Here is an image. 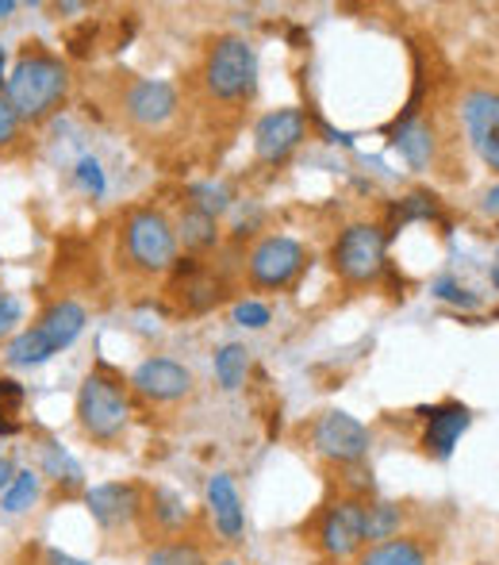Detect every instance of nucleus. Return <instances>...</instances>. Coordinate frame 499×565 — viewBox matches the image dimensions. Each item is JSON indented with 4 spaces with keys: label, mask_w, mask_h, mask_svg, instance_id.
Wrapping results in <instances>:
<instances>
[{
    "label": "nucleus",
    "mask_w": 499,
    "mask_h": 565,
    "mask_svg": "<svg viewBox=\"0 0 499 565\" xmlns=\"http://www.w3.org/2000/svg\"><path fill=\"white\" fill-rule=\"evenodd\" d=\"M46 565H89V562L69 558V554H62V551H46Z\"/></svg>",
    "instance_id": "obj_37"
},
{
    "label": "nucleus",
    "mask_w": 499,
    "mask_h": 565,
    "mask_svg": "<svg viewBox=\"0 0 499 565\" xmlns=\"http://www.w3.org/2000/svg\"><path fill=\"white\" fill-rule=\"evenodd\" d=\"M247 373H250V350L247 347H239V342H227V347H219V354H216V377H219V385H224L227 393L242 388Z\"/></svg>",
    "instance_id": "obj_24"
},
{
    "label": "nucleus",
    "mask_w": 499,
    "mask_h": 565,
    "mask_svg": "<svg viewBox=\"0 0 499 565\" xmlns=\"http://www.w3.org/2000/svg\"><path fill=\"white\" fill-rule=\"evenodd\" d=\"M77 185L85 189L89 196H105V170H100V162L97 158H89L85 154L82 162H77Z\"/></svg>",
    "instance_id": "obj_31"
},
{
    "label": "nucleus",
    "mask_w": 499,
    "mask_h": 565,
    "mask_svg": "<svg viewBox=\"0 0 499 565\" xmlns=\"http://www.w3.org/2000/svg\"><path fill=\"white\" fill-rule=\"evenodd\" d=\"M39 497H43V477H39L35 469H15L12 484H8L4 497H0V508H4L8 515H20V512H28L31 504H39Z\"/></svg>",
    "instance_id": "obj_22"
},
{
    "label": "nucleus",
    "mask_w": 499,
    "mask_h": 565,
    "mask_svg": "<svg viewBox=\"0 0 499 565\" xmlns=\"http://www.w3.org/2000/svg\"><path fill=\"white\" fill-rule=\"evenodd\" d=\"M392 142H395V150H400V154L408 158L411 166H415V170H423V166L431 162V154H434L431 124H423V119H411V124L395 127Z\"/></svg>",
    "instance_id": "obj_18"
},
{
    "label": "nucleus",
    "mask_w": 499,
    "mask_h": 565,
    "mask_svg": "<svg viewBox=\"0 0 499 565\" xmlns=\"http://www.w3.org/2000/svg\"><path fill=\"white\" fill-rule=\"evenodd\" d=\"M46 358H54V350L46 347V339L35 328L20 331V335L8 342V362L12 365H43Z\"/></svg>",
    "instance_id": "obj_27"
},
{
    "label": "nucleus",
    "mask_w": 499,
    "mask_h": 565,
    "mask_svg": "<svg viewBox=\"0 0 499 565\" xmlns=\"http://www.w3.org/2000/svg\"><path fill=\"white\" fill-rule=\"evenodd\" d=\"M177 277L185 285H181V297H185V312H208V308L219 305V297H224V285H219V277L204 274L200 262L196 258H185V266H177Z\"/></svg>",
    "instance_id": "obj_17"
},
{
    "label": "nucleus",
    "mask_w": 499,
    "mask_h": 565,
    "mask_svg": "<svg viewBox=\"0 0 499 565\" xmlns=\"http://www.w3.org/2000/svg\"><path fill=\"white\" fill-rule=\"evenodd\" d=\"M147 565H208V558H204V551L196 543H185V539H177V543L158 546V551L147 558Z\"/></svg>",
    "instance_id": "obj_29"
},
{
    "label": "nucleus",
    "mask_w": 499,
    "mask_h": 565,
    "mask_svg": "<svg viewBox=\"0 0 499 565\" xmlns=\"http://www.w3.org/2000/svg\"><path fill=\"white\" fill-rule=\"evenodd\" d=\"M369 427L358 424L350 412H323L312 427V447L319 458L335 461V466H358L369 454Z\"/></svg>",
    "instance_id": "obj_7"
},
{
    "label": "nucleus",
    "mask_w": 499,
    "mask_h": 565,
    "mask_svg": "<svg viewBox=\"0 0 499 565\" xmlns=\"http://www.w3.org/2000/svg\"><path fill=\"white\" fill-rule=\"evenodd\" d=\"M77 424L100 447L120 443L127 424H131V401H127L123 381L108 370H93L77 393Z\"/></svg>",
    "instance_id": "obj_2"
},
{
    "label": "nucleus",
    "mask_w": 499,
    "mask_h": 565,
    "mask_svg": "<svg viewBox=\"0 0 499 565\" xmlns=\"http://www.w3.org/2000/svg\"><path fill=\"white\" fill-rule=\"evenodd\" d=\"M131 388L154 404H173L193 393V373L181 362H170V358H147V362L131 373Z\"/></svg>",
    "instance_id": "obj_11"
},
{
    "label": "nucleus",
    "mask_w": 499,
    "mask_h": 565,
    "mask_svg": "<svg viewBox=\"0 0 499 565\" xmlns=\"http://www.w3.org/2000/svg\"><path fill=\"white\" fill-rule=\"evenodd\" d=\"M123 113L139 127H162L165 119L177 113V93H173L170 82H154V77L134 82L123 93Z\"/></svg>",
    "instance_id": "obj_13"
},
{
    "label": "nucleus",
    "mask_w": 499,
    "mask_h": 565,
    "mask_svg": "<svg viewBox=\"0 0 499 565\" xmlns=\"http://www.w3.org/2000/svg\"><path fill=\"white\" fill-rule=\"evenodd\" d=\"M304 135H307V119L300 108H276V113L261 116V124L253 127V150H258L261 162L276 166L304 142Z\"/></svg>",
    "instance_id": "obj_10"
},
{
    "label": "nucleus",
    "mask_w": 499,
    "mask_h": 565,
    "mask_svg": "<svg viewBox=\"0 0 499 565\" xmlns=\"http://www.w3.org/2000/svg\"><path fill=\"white\" fill-rule=\"evenodd\" d=\"M434 297H438V300H449V305H457V308H477V305H480L477 292L462 289V285L454 281V277H442V281H434Z\"/></svg>",
    "instance_id": "obj_32"
},
{
    "label": "nucleus",
    "mask_w": 499,
    "mask_h": 565,
    "mask_svg": "<svg viewBox=\"0 0 499 565\" xmlns=\"http://www.w3.org/2000/svg\"><path fill=\"white\" fill-rule=\"evenodd\" d=\"M358 565H426V551L415 539H388V543L369 546L358 558Z\"/></svg>",
    "instance_id": "obj_19"
},
{
    "label": "nucleus",
    "mask_w": 499,
    "mask_h": 565,
    "mask_svg": "<svg viewBox=\"0 0 499 565\" xmlns=\"http://www.w3.org/2000/svg\"><path fill=\"white\" fill-rule=\"evenodd\" d=\"M150 515H154L165 531H177L181 523H185V504H181L177 492L154 489V492H150Z\"/></svg>",
    "instance_id": "obj_28"
},
{
    "label": "nucleus",
    "mask_w": 499,
    "mask_h": 565,
    "mask_svg": "<svg viewBox=\"0 0 499 565\" xmlns=\"http://www.w3.org/2000/svg\"><path fill=\"white\" fill-rule=\"evenodd\" d=\"M304 262L307 254L296 238L269 235L250 250V281L258 289H289L300 277V269H304Z\"/></svg>",
    "instance_id": "obj_8"
},
{
    "label": "nucleus",
    "mask_w": 499,
    "mask_h": 565,
    "mask_svg": "<svg viewBox=\"0 0 499 565\" xmlns=\"http://www.w3.org/2000/svg\"><path fill=\"white\" fill-rule=\"evenodd\" d=\"M177 238L188 250H208V246L219 243V220L200 209H185V216L177 224Z\"/></svg>",
    "instance_id": "obj_21"
},
{
    "label": "nucleus",
    "mask_w": 499,
    "mask_h": 565,
    "mask_svg": "<svg viewBox=\"0 0 499 565\" xmlns=\"http://www.w3.org/2000/svg\"><path fill=\"white\" fill-rule=\"evenodd\" d=\"M20 135V116L12 113V105H8L4 97H0V147H8V142Z\"/></svg>",
    "instance_id": "obj_34"
},
{
    "label": "nucleus",
    "mask_w": 499,
    "mask_h": 565,
    "mask_svg": "<svg viewBox=\"0 0 499 565\" xmlns=\"http://www.w3.org/2000/svg\"><path fill=\"white\" fill-rule=\"evenodd\" d=\"M330 269L350 285H369L388 269V235L377 224H350L330 246Z\"/></svg>",
    "instance_id": "obj_5"
},
{
    "label": "nucleus",
    "mask_w": 499,
    "mask_h": 565,
    "mask_svg": "<svg viewBox=\"0 0 499 565\" xmlns=\"http://www.w3.org/2000/svg\"><path fill=\"white\" fill-rule=\"evenodd\" d=\"M69 93V70L51 51H23L4 82V100L23 119H46Z\"/></svg>",
    "instance_id": "obj_1"
},
{
    "label": "nucleus",
    "mask_w": 499,
    "mask_h": 565,
    "mask_svg": "<svg viewBox=\"0 0 499 565\" xmlns=\"http://www.w3.org/2000/svg\"><path fill=\"white\" fill-rule=\"evenodd\" d=\"M235 323H239V328H250V331L265 328V323H269V308L258 305V300H242V305H235Z\"/></svg>",
    "instance_id": "obj_33"
},
{
    "label": "nucleus",
    "mask_w": 499,
    "mask_h": 565,
    "mask_svg": "<svg viewBox=\"0 0 499 565\" xmlns=\"http://www.w3.org/2000/svg\"><path fill=\"white\" fill-rule=\"evenodd\" d=\"M485 212H488V216H499V185H496V189H488V196H485Z\"/></svg>",
    "instance_id": "obj_38"
},
{
    "label": "nucleus",
    "mask_w": 499,
    "mask_h": 565,
    "mask_svg": "<svg viewBox=\"0 0 499 565\" xmlns=\"http://www.w3.org/2000/svg\"><path fill=\"white\" fill-rule=\"evenodd\" d=\"M315 543L330 558H354V554H361V546H366V500L343 497L323 508L319 527H315Z\"/></svg>",
    "instance_id": "obj_6"
},
{
    "label": "nucleus",
    "mask_w": 499,
    "mask_h": 565,
    "mask_svg": "<svg viewBox=\"0 0 499 565\" xmlns=\"http://www.w3.org/2000/svg\"><path fill=\"white\" fill-rule=\"evenodd\" d=\"M208 508L219 535L231 539V543L242 539V531H247V508H242V497L235 489L231 473H216L208 481Z\"/></svg>",
    "instance_id": "obj_15"
},
{
    "label": "nucleus",
    "mask_w": 499,
    "mask_h": 565,
    "mask_svg": "<svg viewBox=\"0 0 499 565\" xmlns=\"http://www.w3.org/2000/svg\"><path fill=\"white\" fill-rule=\"evenodd\" d=\"M15 320H20V305H15L12 297H0V335H4Z\"/></svg>",
    "instance_id": "obj_35"
},
{
    "label": "nucleus",
    "mask_w": 499,
    "mask_h": 565,
    "mask_svg": "<svg viewBox=\"0 0 499 565\" xmlns=\"http://www.w3.org/2000/svg\"><path fill=\"white\" fill-rule=\"evenodd\" d=\"M423 416H426L423 450L431 454V458L446 461L449 454H454L457 439L469 431V424H473L469 408L457 404V401H446V404H438V408H423Z\"/></svg>",
    "instance_id": "obj_14"
},
{
    "label": "nucleus",
    "mask_w": 499,
    "mask_h": 565,
    "mask_svg": "<svg viewBox=\"0 0 499 565\" xmlns=\"http://www.w3.org/2000/svg\"><path fill=\"white\" fill-rule=\"evenodd\" d=\"M216 565H242V562H235V558H224V562H216Z\"/></svg>",
    "instance_id": "obj_41"
},
{
    "label": "nucleus",
    "mask_w": 499,
    "mask_h": 565,
    "mask_svg": "<svg viewBox=\"0 0 499 565\" xmlns=\"http://www.w3.org/2000/svg\"><path fill=\"white\" fill-rule=\"evenodd\" d=\"M496 285H499V262H496Z\"/></svg>",
    "instance_id": "obj_42"
},
{
    "label": "nucleus",
    "mask_w": 499,
    "mask_h": 565,
    "mask_svg": "<svg viewBox=\"0 0 499 565\" xmlns=\"http://www.w3.org/2000/svg\"><path fill=\"white\" fill-rule=\"evenodd\" d=\"M23 404H28V388L12 377H0V435L23 431Z\"/></svg>",
    "instance_id": "obj_25"
},
{
    "label": "nucleus",
    "mask_w": 499,
    "mask_h": 565,
    "mask_svg": "<svg viewBox=\"0 0 499 565\" xmlns=\"http://www.w3.org/2000/svg\"><path fill=\"white\" fill-rule=\"evenodd\" d=\"M462 116L477 154L499 173V93H485V89L469 93L462 105Z\"/></svg>",
    "instance_id": "obj_12"
},
{
    "label": "nucleus",
    "mask_w": 499,
    "mask_h": 565,
    "mask_svg": "<svg viewBox=\"0 0 499 565\" xmlns=\"http://www.w3.org/2000/svg\"><path fill=\"white\" fill-rule=\"evenodd\" d=\"M12 477H15L12 458H0V497H4V489H8V484H12Z\"/></svg>",
    "instance_id": "obj_36"
},
{
    "label": "nucleus",
    "mask_w": 499,
    "mask_h": 565,
    "mask_svg": "<svg viewBox=\"0 0 499 565\" xmlns=\"http://www.w3.org/2000/svg\"><path fill=\"white\" fill-rule=\"evenodd\" d=\"M85 308L77 305V300H54L51 308H46L43 316H39V323H35V331L46 339V347L58 354V350H66L69 342H74L77 335L85 331Z\"/></svg>",
    "instance_id": "obj_16"
},
{
    "label": "nucleus",
    "mask_w": 499,
    "mask_h": 565,
    "mask_svg": "<svg viewBox=\"0 0 499 565\" xmlns=\"http://www.w3.org/2000/svg\"><path fill=\"white\" fill-rule=\"evenodd\" d=\"M123 254L139 274H165L177 262V227L154 209H139L123 224Z\"/></svg>",
    "instance_id": "obj_4"
},
{
    "label": "nucleus",
    "mask_w": 499,
    "mask_h": 565,
    "mask_svg": "<svg viewBox=\"0 0 499 565\" xmlns=\"http://www.w3.org/2000/svg\"><path fill=\"white\" fill-rule=\"evenodd\" d=\"M4 82H8V74H4V46H0V89H4Z\"/></svg>",
    "instance_id": "obj_40"
},
{
    "label": "nucleus",
    "mask_w": 499,
    "mask_h": 565,
    "mask_svg": "<svg viewBox=\"0 0 499 565\" xmlns=\"http://www.w3.org/2000/svg\"><path fill=\"white\" fill-rule=\"evenodd\" d=\"M400 508L395 504H366V543H388L400 535Z\"/></svg>",
    "instance_id": "obj_26"
},
{
    "label": "nucleus",
    "mask_w": 499,
    "mask_h": 565,
    "mask_svg": "<svg viewBox=\"0 0 499 565\" xmlns=\"http://www.w3.org/2000/svg\"><path fill=\"white\" fill-rule=\"evenodd\" d=\"M39 477H51L58 489H82L85 484V469L58 443H43V469H39Z\"/></svg>",
    "instance_id": "obj_20"
},
{
    "label": "nucleus",
    "mask_w": 499,
    "mask_h": 565,
    "mask_svg": "<svg viewBox=\"0 0 499 565\" xmlns=\"http://www.w3.org/2000/svg\"><path fill=\"white\" fill-rule=\"evenodd\" d=\"M12 12H15L12 0H0V20H4V15H12Z\"/></svg>",
    "instance_id": "obj_39"
},
{
    "label": "nucleus",
    "mask_w": 499,
    "mask_h": 565,
    "mask_svg": "<svg viewBox=\"0 0 499 565\" xmlns=\"http://www.w3.org/2000/svg\"><path fill=\"white\" fill-rule=\"evenodd\" d=\"M204 85L216 100L235 105V100L253 97V85H258V58H253V46L239 35H224L211 43L208 58H204Z\"/></svg>",
    "instance_id": "obj_3"
},
{
    "label": "nucleus",
    "mask_w": 499,
    "mask_h": 565,
    "mask_svg": "<svg viewBox=\"0 0 499 565\" xmlns=\"http://www.w3.org/2000/svg\"><path fill=\"white\" fill-rule=\"evenodd\" d=\"M415 220H438V201H434L431 193H411L403 196L400 204H395L392 212H388V231L384 235H400L408 224H415Z\"/></svg>",
    "instance_id": "obj_23"
},
{
    "label": "nucleus",
    "mask_w": 499,
    "mask_h": 565,
    "mask_svg": "<svg viewBox=\"0 0 499 565\" xmlns=\"http://www.w3.org/2000/svg\"><path fill=\"white\" fill-rule=\"evenodd\" d=\"M85 508L105 531H123L142 515V492L131 481H108L85 489Z\"/></svg>",
    "instance_id": "obj_9"
},
{
    "label": "nucleus",
    "mask_w": 499,
    "mask_h": 565,
    "mask_svg": "<svg viewBox=\"0 0 499 565\" xmlns=\"http://www.w3.org/2000/svg\"><path fill=\"white\" fill-rule=\"evenodd\" d=\"M188 196H193L188 209H200L216 220H219V212L227 209V189L224 185H196V189H188Z\"/></svg>",
    "instance_id": "obj_30"
}]
</instances>
